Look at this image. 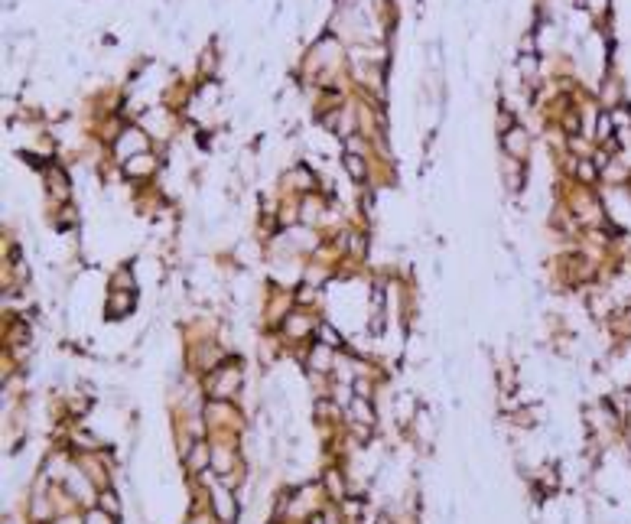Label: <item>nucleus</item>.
<instances>
[{
  "mask_svg": "<svg viewBox=\"0 0 631 524\" xmlns=\"http://www.w3.org/2000/svg\"><path fill=\"white\" fill-rule=\"evenodd\" d=\"M348 166H352V173H355V176H364V166L358 163V157H348Z\"/></svg>",
  "mask_w": 631,
  "mask_h": 524,
  "instance_id": "nucleus-1",
  "label": "nucleus"
}]
</instances>
